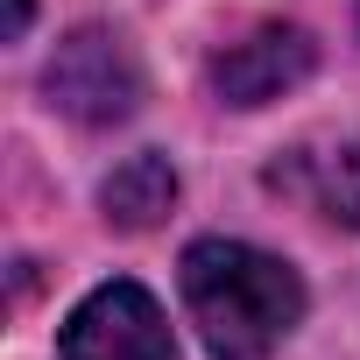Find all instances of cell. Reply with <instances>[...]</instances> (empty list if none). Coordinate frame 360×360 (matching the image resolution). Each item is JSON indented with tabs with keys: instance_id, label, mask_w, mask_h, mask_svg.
<instances>
[{
	"instance_id": "cell-1",
	"label": "cell",
	"mask_w": 360,
	"mask_h": 360,
	"mask_svg": "<svg viewBox=\"0 0 360 360\" xmlns=\"http://www.w3.org/2000/svg\"><path fill=\"white\" fill-rule=\"evenodd\" d=\"M176 283L212 360H269L304 318L297 269L248 240H191Z\"/></svg>"
},
{
	"instance_id": "cell-2",
	"label": "cell",
	"mask_w": 360,
	"mask_h": 360,
	"mask_svg": "<svg viewBox=\"0 0 360 360\" xmlns=\"http://www.w3.org/2000/svg\"><path fill=\"white\" fill-rule=\"evenodd\" d=\"M43 92L78 127H113L141 106V64L113 29H78V36L57 43V57L43 71Z\"/></svg>"
},
{
	"instance_id": "cell-3",
	"label": "cell",
	"mask_w": 360,
	"mask_h": 360,
	"mask_svg": "<svg viewBox=\"0 0 360 360\" xmlns=\"http://www.w3.org/2000/svg\"><path fill=\"white\" fill-rule=\"evenodd\" d=\"M64 360H176V339L162 325V304L141 283H99L57 339Z\"/></svg>"
},
{
	"instance_id": "cell-4",
	"label": "cell",
	"mask_w": 360,
	"mask_h": 360,
	"mask_svg": "<svg viewBox=\"0 0 360 360\" xmlns=\"http://www.w3.org/2000/svg\"><path fill=\"white\" fill-rule=\"evenodd\" d=\"M311 64H318V43H311L304 29H290V22H269V29L226 43V50L212 57L205 85H212L219 106H269V99H283L290 85H304Z\"/></svg>"
},
{
	"instance_id": "cell-5",
	"label": "cell",
	"mask_w": 360,
	"mask_h": 360,
	"mask_svg": "<svg viewBox=\"0 0 360 360\" xmlns=\"http://www.w3.org/2000/svg\"><path fill=\"white\" fill-rule=\"evenodd\" d=\"M276 184L297 191V198H311L325 219L360 226V141H339V148H325V155H297V162H283Z\"/></svg>"
},
{
	"instance_id": "cell-6",
	"label": "cell",
	"mask_w": 360,
	"mask_h": 360,
	"mask_svg": "<svg viewBox=\"0 0 360 360\" xmlns=\"http://www.w3.org/2000/svg\"><path fill=\"white\" fill-rule=\"evenodd\" d=\"M99 205H106V219H113L120 233H148V226H162L169 205H176V169H169V155H127V162L106 176Z\"/></svg>"
},
{
	"instance_id": "cell-7",
	"label": "cell",
	"mask_w": 360,
	"mask_h": 360,
	"mask_svg": "<svg viewBox=\"0 0 360 360\" xmlns=\"http://www.w3.org/2000/svg\"><path fill=\"white\" fill-rule=\"evenodd\" d=\"M29 15H36V0H8V43L29 36Z\"/></svg>"
}]
</instances>
